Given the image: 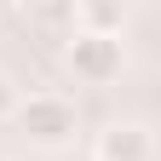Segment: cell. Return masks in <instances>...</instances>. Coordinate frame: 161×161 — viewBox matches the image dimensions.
I'll return each instance as SVG.
<instances>
[{
  "label": "cell",
  "instance_id": "cell-1",
  "mask_svg": "<svg viewBox=\"0 0 161 161\" xmlns=\"http://www.w3.org/2000/svg\"><path fill=\"white\" fill-rule=\"evenodd\" d=\"M17 127H23L35 144H64L75 132V104H64V98H52V92H35L29 104L17 109Z\"/></svg>",
  "mask_w": 161,
  "mask_h": 161
},
{
  "label": "cell",
  "instance_id": "cell-2",
  "mask_svg": "<svg viewBox=\"0 0 161 161\" xmlns=\"http://www.w3.org/2000/svg\"><path fill=\"white\" fill-rule=\"evenodd\" d=\"M69 69L80 75V80H109L115 69H121V40L115 35H69Z\"/></svg>",
  "mask_w": 161,
  "mask_h": 161
},
{
  "label": "cell",
  "instance_id": "cell-3",
  "mask_svg": "<svg viewBox=\"0 0 161 161\" xmlns=\"http://www.w3.org/2000/svg\"><path fill=\"white\" fill-rule=\"evenodd\" d=\"M98 161H150V132L144 127H109L98 138Z\"/></svg>",
  "mask_w": 161,
  "mask_h": 161
},
{
  "label": "cell",
  "instance_id": "cell-4",
  "mask_svg": "<svg viewBox=\"0 0 161 161\" xmlns=\"http://www.w3.org/2000/svg\"><path fill=\"white\" fill-rule=\"evenodd\" d=\"M75 23H80V35H115L121 6L115 0H75Z\"/></svg>",
  "mask_w": 161,
  "mask_h": 161
},
{
  "label": "cell",
  "instance_id": "cell-5",
  "mask_svg": "<svg viewBox=\"0 0 161 161\" xmlns=\"http://www.w3.org/2000/svg\"><path fill=\"white\" fill-rule=\"evenodd\" d=\"M35 17L46 29H58V23H75V0H35Z\"/></svg>",
  "mask_w": 161,
  "mask_h": 161
},
{
  "label": "cell",
  "instance_id": "cell-6",
  "mask_svg": "<svg viewBox=\"0 0 161 161\" xmlns=\"http://www.w3.org/2000/svg\"><path fill=\"white\" fill-rule=\"evenodd\" d=\"M12 109V86H6V75H0V115Z\"/></svg>",
  "mask_w": 161,
  "mask_h": 161
}]
</instances>
